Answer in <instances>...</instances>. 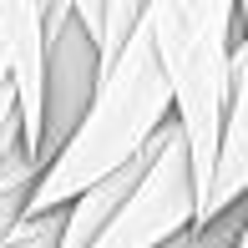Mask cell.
<instances>
[{"mask_svg":"<svg viewBox=\"0 0 248 248\" xmlns=\"http://www.w3.org/2000/svg\"><path fill=\"white\" fill-rule=\"evenodd\" d=\"M167 117H172V92H167V76L147 46V31L137 26L122 41V51L101 66L92 101L76 117V127L66 132V142L31 177L20 218H41L51 208H66L76 193H86L92 183L127 167Z\"/></svg>","mask_w":248,"mask_h":248,"instance_id":"cell-1","label":"cell"},{"mask_svg":"<svg viewBox=\"0 0 248 248\" xmlns=\"http://www.w3.org/2000/svg\"><path fill=\"white\" fill-rule=\"evenodd\" d=\"M101 76V56L92 31L76 16H61L56 26L41 31V132H36V167L66 142L76 117L92 101V86Z\"/></svg>","mask_w":248,"mask_h":248,"instance_id":"cell-3","label":"cell"},{"mask_svg":"<svg viewBox=\"0 0 248 248\" xmlns=\"http://www.w3.org/2000/svg\"><path fill=\"white\" fill-rule=\"evenodd\" d=\"M193 167H187V142L172 117L152 132L142 167L132 177L127 198L111 208V218L96 228L86 248H162L193 228Z\"/></svg>","mask_w":248,"mask_h":248,"instance_id":"cell-2","label":"cell"},{"mask_svg":"<svg viewBox=\"0 0 248 248\" xmlns=\"http://www.w3.org/2000/svg\"><path fill=\"white\" fill-rule=\"evenodd\" d=\"M10 122H20L16 117V86H10V76L0 71V132H5Z\"/></svg>","mask_w":248,"mask_h":248,"instance_id":"cell-5","label":"cell"},{"mask_svg":"<svg viewBox=\"0 0 248 248\" xmlns=\"http://www.w3.org/2000/svg\"><path fill=\"white\" fill-rule=\"evenodd\" d=\"M61 208L41 213V218H16L5 228V238H0V248H56V238H61Z\"/></svg>","mask_w":248,"mask_h":248,"instance_id":"cell-4","label":"cell"},{"mask_svg":"<svg viewBox=\"0 0 248 248\" xmlns=\"http://www.w3.org/2000/svg\"><path fill=\"white\" fill-rule=\"evenodd\" d=\"M233 248H248V238H238V243H233Z\"/></svg>","mask_w":248,"mask_h":248,"instance_id":"cell-6","label":"cell"}]
</instances>
